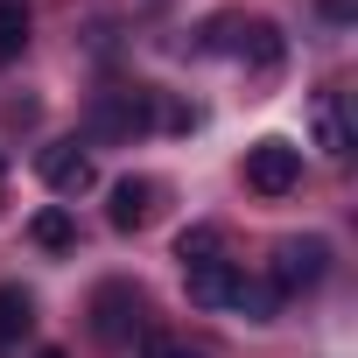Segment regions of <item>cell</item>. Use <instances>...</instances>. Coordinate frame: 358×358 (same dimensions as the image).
<instances>
[{
  "mask_svg": "<svg viewBox=\"0 0 358 358\" xmlns=\"http://www.w3.org/2000/svg\"><path fill=\"white\" fill-rule=\"evenodd\" d=\"M106 218H113V232H141V225L155 218V183H148V176H120Z\"/></svg>",
  "mask_w": 358,
  "mask_h": 358,
  "instance_id": "cell-7",
  "label": "cell"
},
{
  "mask_svg": "<svg viewBox=\"0 0 358 358\" xmlns=\"http://www.w3.org/2000/svg\"><path fill=\"white\" fill-rule=\"evenodd\" d=\"M36 358H64V351H36Z\"/></svg>",
  "mask_w": 358,
  "mask_h": 358,
  "instance_id": "cell-16",
  "label": "cell"
},
{
  "mask_svg": "<svg viewBox=\"0 0 358 358\" xmlns=\"http://www.w3.org/2000/svg\"><path fill=\"white\" fill-rule=\"evenodd\" d=\"M176 260H183V274H190V267H204V260H225V232H218V225L183 232V239H176Z\"/></svg>",
  "mask_w": 358,
  "mask_h": 358,
  "instance_id": "cell-10",
  "label": "cell"
},
{
  "mask_svg": "<svg viewBox=\"0 0 358 358\" xmlns=\"http://www.w3.org/2000/svg\"><path fill=\"white\" fill-rule=\"evenodd\" d=\"M323 15H330V22H344V15H351V0H323Z\"/></svg>",
  "mask_w": 358,
  "mask_h": 358,
  "instance_id": "cell-15",
  "label": "cell"
},
{
  "mask_svg": "<svg viewBox=\"0 0 358 358\" xmlns=\"http://www.w3.org/2000/svg\"><path fill=\"white\" fill-rule=\"evenodd\" d=\"M0 183H8V162H0Z\"/></svg>",
  "mask_w": 358,
  "mask_h": 358,
  "instance_id": "cell-17",
  "label": "cell"
},
{
  "mask_svg": "<svg viewBox=\"0 0 358 358\" xmlns=\"http://www.w3.org/2000/svg\"><path fill=\"white\" fill-rule=\"evenodd\" d=\"M22 43H29V0H0V64L22 57Z\"/></svg>",
  "mask_w": 358,
  "mask_h": 358,
  "instance_id": "cell-13",
  "label": "cell"
},
{
  "mask_svg": "<svg viewBox=\"0 0 358 358\" xmlns=\"http://www.w3.org/2000/svg\"><path fill=\"white\" fill-rule=\"evenodd\" d=\"M43 183H50L57 197H85V190L99 183V169H92V155H85L78 141H57V148H43Z\"/></svg>",
  "mask_w": 358,
  "mask_h": 358,
  "instance_id": "cell-5",
  "label": "cell"
},
{
  "mask_svg": "<svg viewBox=\"0 0 358 358\" xmlns=\"http://www.w3.org/2000/svg\"><path fill=\"white\" fill-rule=\"evenodd\" d=\"M29 323H36V309H29V295H22V288H0V351H15Z\"/></svg>",
  "mask_w": 358,
  "mask_h": 358,
  "instance_id": "cell-11",
  "label": "cell"
},
{
  "mask_svg": "<svg viewBox=\"0 0 358 358\" xmlns=\"http://www.w3.org/2000/svg\"><path fill=\"white\" fill-rule=\"evenodd\" d=\"M239 57L253 71H281V29L274 22H239Z\"/></svg>",
  "mask_w": 358,
  "mask_h": 358,
  "instance_id": "cell-9",
  "label": "cell"
},
{
  "mask_svg": "<svg viewBox=\"0 0 358 358\" xmlns=\"http://www.w3.org/2000/svg\"><path fill=\"white\" fill-rule=\"evenodd\" d=\"M309 120H316V148H323V155H351V113H344V92H316Z\"/></svg>",
  "mask_w": 358,
  "mask_h": 358,
  "instance_id": "cell-8",
  "label": "cell"
},
{
  "mask_svg": "<svg viewBox=\"0 0 358 358\" xmlns=\"http://www.w3.org/2000/svg\"><path fill=\"white\" fill-rule=\"evenodd\" d=\"M92 330H99L106 344H127V337L141 330V288H134V281H106V288L92 295Z\"/></svg>",
  "mask_w": 358,
  "mask_h": 358,
  "instance_id": "cell-3",
  "label": "cell"
},
{
  "mask_svg": "<svg viewBox=\"0 0 358 358\" xmlns=\"http://www.w3.org/2000/svg\"><path fill=\"white\" fill-rule=\"evenodd\" d=\"M141 358H211V351H197V344H183V337H148Z\"/></svg>",
  "mask_w": 358,
  "mask_h": 358,
  "instance_id": "cell-14",
  "label": "cell"
},
{
  "mask_svg": "<svg viewBox=\"0 0 358 358\" xmlns=\"http://www.w3.org/2000/svg\"><path fill=\"white\" fill-rule=\"evenodd\" d=\"M295 183H302V148H288V141H253L246 148V190L288 197Z\"/></svg>",
  "mask_w": 358,
  "mask_h": 358,
  "instance_id": "cell-1",
  "label": "cell"
},
{
  "mask_svg": "<svg viewBox=\"0 0 358 358\" xmlns=\"http://www.w3.org/2000/svg\"><path fill=\"white\" fill-rule=\"evenodd\" d=\"M323 267H330V246L323 239H281L274 246V295H309L316 281H323Z\"/></svg>",
  "mask_w": 358,
  "mask_h": 358,
  "instance_id": "cell-2",
  "label": "cell"
},
{
  "mask_svg": "<svg viewBox=\"0 0 358 358\" xmlns=\"http://www.w3.org/2000/svg\"><path fill=\"white\" fill-rule=\"evenodd\" d=\"M148 106H155V92L148 85H113V92H99V106H92V127L99 134H141L148 127Z\"/></svg>",
  "mask_w": 358,
  "mask_h": 358,
  "instance_id": "cell-4",
  "label": "cell"
},
{
  "mask_svg": "<svg viewBox=\"0 0 358 358\" xmlns=\"http://www.w3.org/2000/svg\"><path fill=\"white\" fill-rule=\"evenodd\" d=\"M29 239L50 246V253H64V246H78V225H71V211H36L29 218Z\"/></svg>",
  "mask_w": 358,
  "mask_h": 358,
  "instance_id": "cell-12",
  "label": "cell"
},
{
  "mask_svg": "<svg viewBox=\"0 0 358 358\" xmlns=\"http://www.w3.org/2000/svg\"><path fill=\"white\" fill-rule=\"evenodd\" d=\"M183 281H190V302H197V309H232L246 267H239V260H204V267H190Z\"/></svg>",
  "mask_w": 358,
  "mask_h": 358,
  "instance_id": "cell-6",
  "label": "cell"
}]
</instances>
